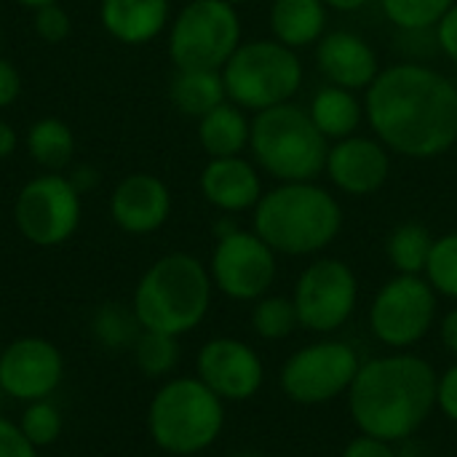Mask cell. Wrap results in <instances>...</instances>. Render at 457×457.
<instances>
[{"label": "cell", "instance_id": "1", "mask_svg": "<svg viewBox=\"0 0 457 457\" xmlns=\"http://www.w3.org/2000/svg\"><path fill=\"white\" fill-rule=\"evenodd\" d=\"M364 112L378 139L415 161L445 155L457 142V86L434 67L402 62L378 72Z\"/></svg>", "mask_w": 457, "mask_h": 457}, {"label": "cell", "instance_id": "11", "mask_svg": "<svg viewBox=\"0 0 457 457\" xmlns=\"http://www.w3.org/2000/svg\"><path fill=\"white\" fill-rule=\"evenodd\" d=\"M83 220V193L70 177L46 171L29 179L13 204V222L24 241L54 249L70 241Z\"/></svg>", "mask_w": 457, "mask_h": 457}, {"label": "cell", "instance_id": "42", "mask_svg": "<svg viewBox=\"0 0 457 457\" xmlns=\"http://www.w3.org/2000/svg\"><path fill=\"white\" fill-rule=\"evenodd\" d=\"M327 3V8H335V11H359V8H364L370 0H324Z\"/></svg>", "mask_w": 457, "mask_h": 457}, {"label": "cell", "instance_id": "28", "mask_svg": "<svg viewBox=\"0 0 457 457\" xmlns=\"http://www.w3.org/2000/svg\"><path fill=\"white\" fill-rule=\"evenodd\" d=\"M139 332H142V327H139L134 311L120 303H107V305L96 308L91 316V335L107 351L134 348Z\"/></svg>", "mask_w": 457, "mask_h": 457}, {"label": "cell", "instance_id": "22", "mask_svg": "<svg viewBox=\"0 0 457 457\" xmlns=\"http://www.w3.org/2000/svg\"><path fill=\"white\" fill-rule=\"evenodd\" d=\"M252 123L244 107L233 104L230 99L198 118V142L209 158H230L241 155L249 145Z\"/></svg>", "mask_w": 457, "mask_h": 457}, {"label": "cell", "instance_id": "27", "mask_svg": "<svg viewBox=\"0 0 457 457\" xmlns=\"http://www.w3.org/2000/svg\"><path fill=\"white\" fill-rule=\"evenodd\" d=\"M134 364L150 380H169L179 364V337L142 329L134 343Z\"/></svg>", "mask_w": 457, "mask_h": 457}, {"label": "cell", "instance_id": "12", "mask_svg": "<svg viewBox=\"0 0 457 457\" xmlns=\"http://www.w3.org/2000/svg\"><path fill=\"white\" fill-rule=\"evenodd\" d=\"M292 303L300 329L332 335L351 321L359 305V278L348 262L337 257H319L297 276Z\"/></svg>", "mask_w": 457, "mask_h": 457}, {"label": "cell", "instance_id": "20", "mask_svg": "<svg viewBox=\"0 0 457 457\" xmlns=\"http://www.w3.org/2000/svg\"><path fill=\"white\" fill-rule=\"evenodd\" d=\"M169 0H102L99 21L110 37L145 46L169 27Z\"/></svg>", "mask_w": 457, "mask_h": 457}, {"label": "cell", "instance_id": "5", "mask_svg": "<svg viewBox=\"0 0 457 457\" xmlns=\"http://www.w3.org/2000/svg\"><path fill=\"white\" fill-rule=\"evenodd\" d=\"M225 431V402L195 375L161 383L147 404V434L169 457H195L212 450Z\"/></svg>", "mask_w": 457, "mask_h": 457}, {"label": "cell", "instance_id": "41", "mask_svg": "<svg viewBox=\"0 0 457 457\" xmlns=\"http://www.w3.org/2000/svg\"><path fill=\"white\" fill-rule=\"evenodd\" d=\"M70 179H72V185H75L80 193H88V190L96 185V171H94L91 166H80V169H75V174H72Z\"/></svg>", "mask_w": 457, "mask_h": 457}, {"label": "cell", "instance_id": "33", "mask_svg": "<svg viewBox=\"0 0 457 457\" xmlns=\"http://www.w3.org/2000/svg\"><path fill=\"white\" fill-rule=\"evenodd\" d=\"M70 13L59 5V3H51V5H43L35 11V19H32V29L40 40L46 43H62L67 35H70Z\"/></svg>", "mask_w": 457, "mask_h": 457}, {"label": "cell", "instance_id": "21", "mask_svg": "<svg viewBox=\"0 0 457 457\" xmlns=\"http://www.w3.org/2000/svg\"><path fill=\"white\" fill-rule=\"evenodd\" d=\"M273 37L289 48H305L319 43L327 32L324 0H273L270 5Z\"/></svg>", "mask_w": 457, "mask_h": 457}, {"label": "cell", "instance_id": "19", "mask_svg": "<svg viewBox=\"0 0 457 457\" xmlns=\"http://www.w3.org/2000/svg\"><path fill=\"white\" fill-rule=\"evenodd\" d=\"M198 185L204 198L222 214H238L254 209L262 198L260 171L241 155L212 158L204 166Z\"/></svg>", "mask_w": 457, "mask_h": 457}, {"label": "cell", "instance_id": "36", "mask_svg": "<svg viewBox=\"0 0 457 457\" xmlns=\"http://www.w3.org/2000/svg\"><path fill=\"white\" fill-rule=\"evenodd\" d=\"M340 457H399V450L394 442H386V439H378L370 434H359L343 447Z\"/></svg>", "mask_w": 457, "mask_h": 457}, {"label": "cell", "instance_id": "39", "mask_svg": "<svg viewBox=\"0 0 457 457\" xmlns=\"http://www.w3.org/2000/svg\"><path fill=\"white\" fill-rule=\"evenodd\" d=\"M439 340H442L445 351L457 359V305L442 316V321H439Z\"/></svg>", "mask_w": 457, "mask_h": 457}, {"label": "cell", "instance_id": "34", "mask_svg": "<svg viewBox=\"0 0 457 457\" xmlns=\"http://www.w3.org/2000/svg\"><path fill=\"white\" fill-rule=\"evenodd\" d=\"M0 457H40V450L24 436L16 420L0 415Z\"/></svg>", "mask_w": 457, "mask_h": 457}, {"label": "cell", "instance_id": "25", "mask_svg": "<svg viewBox=\"0 0 457 457\" xmlns=\"http://www.w3.org/2000/svg\"><path fill=\"white\" fill-rule=\"evenodd\" d=\"M434 233L423 222H402L388 233L386 241V257L396 273L407 276H423L431 249H434Z\"/></svg>", "mask_w": 457, "mask_h": 457}, {"label": "cell", "instance_id": "8", "mask_svg": "<svg viewBox=\"0 0 457 457\" xmlns=\"http://www.w3.org/2000/svg\"><path fill=\"white\" fill-rule=\"evenodd\" d=\"M241 46V19L228 0H190L169 27L177 70H222Z\"/></svg>", "mask_w": 457, "mask_h": 457}, {"label": "cell", "instance_id": "45", "mask_svg": "<svg viewBox=\"0 0 457 457\" xmlns=\"http://www.w3.org/2000/svg\"><path fill=\"white\" fill-rule=\"evenodd\" d=\"M228 3H233V5H241V3H252V0H228Z\"/></svg>", "mask_w": 457, "mask_h": 457}, {"label": "cell", "instance_id": "17", "mask_svg": "<svg viewBox=\"0 0 457 457\" xmlns=\"http://www.w3.org/2000/svg\"><path fill=\"white\" fill-rule=\"evenodd\" d=\"M171 193L163 179L137 171L123 177L110 193V217L129 236H150L166 225Z\"/></svg>", "mask_w": 457, "mask_h": 457}, {"label": "cell", "instance_id": "24", "mask_svg": "<svg viewBox=\"0 0 457 457\" xmlns=\"http://www.w3.org/2000/svg\"><path fill=\"white\" fill-rule=\"evenodd\" d=\"M313 123L319 126V131L327 137V139H345V137H353L359 123H361V115H364V107L361 102L356 99V94L351 88H343V86H324L313 94L311 99V107H308Z\"/></svg>", "mask_w": 457, "mask_h": 457}, {"label": "cell", "instance_id": "14", "mask_svg": "<svg viewBox=\"0 0 457 457\" xmlns=\"http://www.w3.org/2000/svg\"><path fill=\"white\" fill-rule=\"evenodd\" d=\"M64 380L62 351L37 335H24L0 348V391L21 404L51 399Z\"/></svg>", "mask_w": 457, "mask_h": 457}, {"label": "cell", "instance_id": "26", "mask_svg": "<svg viewBox=\"0 0 457 457\" xmlns=\"http://www.w3.org/2000/svg\"><path fill=\"white\" fill-rule=\"evenodd\" d=\"M27 153L29 158L43 166L46 171H62L72 153H75V137L72 129L59 118H40L27 131Z\"/></svg>", "mask_w": 457, "mask_h": 457}, {"label": "cell", "instance_id": "29", "mask_svg": "<svg viewBox=\"0 0 457 457\" xmlns=\"http://www.w3.org/2000/svg\"><path fill=\"white\" fill-rule=\"evenodd\" d=\"M252 329L260 340L268 343H281L292 337L300 329V319L292 297H281V295L260 297L252 308Z\"/></svg>", "mask_w": 457, "mask_h": 457}, {"label": "cell", "instance_id": "4", "mask_svg": "<svg viewBox=\"0 0 457 457\" xmlns=\"http://www.w3.org/2000/svg\"><path fill=\"white\" fill-rule=\"evenodd\" d=\"M276 254H321L343 230L337 198L313 182H284L262 193L252 228Z\"/></svg>", "mask_w": 457, "mask_h": 457}, {"label": "cell", "instance_id": "6", "mask_svg": "<svg viewBox=\"0 0 457 457\" xmlns=\"http://www.w3.org/2000/svg\"><path fill=\"white\" fill-rule=\"evenodd\" d=\"M249 147L260 169L281 182H313L324 174L329 155V139L311 112L292 102L254 112Z\"/></svg>", "mask_w": 457, "mask_h": 457}, {"label": "cell", "instance_id": "2", "mask_svg": "<svg viewBox=\"0 0 457 457\" xmlns=\"http://www.w3.org/2000/svg\"><path fill=\"white\" fill-rule=\"evenodd\" d=\"M436 380L431 361L410 351L361 361L345 396L353 426L394 445L412 439L436 412Z\"/></svg>", "mask_w": 457, "mask_h": 457}, {"label": "cell", "instance_id": "31", "mask_svg": "<svg viewBox=\"0 0 457 457\" xmlns=\"http://www.w3.org/2000/svg\"><path fill=\"white\" fill-rule=\"evenodd\" d=\"M16 423H19V428L24 431V436L37 450H46V447L56 445L62 439V431H64L62 410L51 399H40V402L24 404V410H21V415H19Z\"/></svg>", "mask_w": 457, "mask_h": 457}, {"label": "cell", "instance_id": "23", "mask_svg": "<svg viewBox=\"0 0 457 457\" xmlns=\"http://www.w3.org/2000/svg\"><path fill=\"white\" fill-rule=\"evenodd\" d=\"M169 99L182 115L204 118L228 102L222 70H177L169 86Z\"/></svg>", "mask_w": 457, "mask_h": 457}, {"label": "cell", "instance_id": "7", "mask_svg": "<svg viewBox=\"0 0 457 457\" xmlns=\"http://www.w3.org/2000/svg\"><path fill=\"white\" fill-rule=\"evenodd\" d=\"M228 99L244 110L260 112L284 102L303 86V64L295 48L270 40H246L222 67Z\"/></svg>", "mask_w": 457, "mask_h": 457}, {"label": "cell", "instance_id": "15", "mask_svg": "<svg viewBox=\"0 0 457 457\" xmlns=\"http://www.w3.org/2000/svg\"><path fill=\"white\" fill-rule=\"evenodd\" d=\"M195 378L225 404H241L265 383L262 356L238 337H212L195 353Z\"/></svg>", "mask_w": 457, "mask_h": 457}, {"label": "cell", "instance_id": "32", "mask_svg": "<svg viewBox=\"0 0 457 457\" xmlns=\"http://www.w3.org/2000/svg\"><path fill=\"white\" fill-rule=\"evenodd\" d=\"M423 276L439 297L457 303V230L445 233L434 241Z\"/></svg>", "mask_w": 457, "mask_h": 457}, {"label": "cell", "instance_id": "40", "mask_svg": "<svg viewBox=\"0 0 457 457\" xmlns=\"http://www.w3.org/2000/svg\"><path fill=\"white\" fill-rule=\"evenodd\" d=\"M16 145H19L16 129H13L8 120H0V161L11 158V155L16 153Z\"/></svg>", "mask_w": 457, "mask_h": 457}, {"label": "cell", "instance_id": "35", "mask_svg": "<svg viewBox=\"0 0 457 457\" xmlns=\"http://www.w3.org/2000/svg\"><path fill=\"white\" fill-rule=\"evenodd\" d=\"M436 410L457 426V359L436 380Z\"/></svg>", "mask_w": 457, "mask_h": 457}, {"label": "cell", "instance_id": "3", "mask_svg": "<svg viewBox=\"0 0 457 457\" xmlns=\"http://www.w3.org/2000/svg\"><path fill=\"white\" fill-rule=\"evenodd\" d=\"M209 265L187 252L158 257L137 281L131 311L142 329L182 337L198 329L212 308Z\"/></svg>", "mask_w": 457, "mask_h": 457}, {"label": "cell", "instance_id": "37", "mask_svg": "<svg viewBox=\"0 0 457 457\" xmlns=\"http://www.w3.org/2000/svg\"><path fill=\"white\" fill-rule=\"evenodd\" d=\"M436 43L453 62H457V0L436 24Z\"/></svg>", "mask_w": 457, "mask_h": 457}, {"label": "cell", "instance_id": "38", "mask_svg": "<svg viewBox=\"0 0 457 457\" xmlns=\"http://www.w3.org/2000/svg\"><path fill=\"white\" fill-rule=\"evenodd\" d=\"M21 94V78H19V70L5 59L0 56V110L3 107H11Z\"/></svg>", "mask_w": 457, "mask_h": 457}, {"label": "cell", "instance_id": "46", "mask_svg": "<svg viewBox=\"0 0 457 457\" xmlns=\"http://www.w3.org/2000/svg\"><path fill=\"white\" fill-rule=\"evenodd\" d=\"M163 457H169V455H163Z\"/></svg>", "mask_w": 457, "mask_h": 457}, {"label": "cell", "instance_id": "9", "mask_svg": "<svg viewBox=\"0 0 457 457\" xmlns=\"http://www.w3.org/2000/svg\"><path fill=\"white\" fill-rule=\"evenodd\" d=\"M361 370L359 351L345 340H316L297 348L278 372L281 394L300 407H321L348 396Z\"/></svg>", "mask_w": 457, "mask_h": 457}, {"label": "cell", "instance_id": "18", "mask_svg": "<svg viewBox=\"0 0 457 457\" xmlns=\"http://www.w3.org/2000/svg\"><path fill=\"white\" fill-rule=\"evenodd\" d=\"M316 64L332 86L351 91L370 88L380 72L375 48L351 29L324 32V37L316 43Z\"/></svg>", "mask_w": 457, "mask_h": 457}, {"label": "cell", "instance_id": "16", "mask_svg": "<svg viewBox=\"0 0 457 457\" xmlns=\"http://www.w3.org/2000/svg\"><path fill=\"white\" fill-rule=\"evenodd\" d=\"M324 171L329 174L337 190L361 198V195L378 193L386 185L391 174V155L380 139L353 134V137L337 139L329 147Z\"/></svg>", "mask_w": 457, "mask_h": 457}, {"label": "cell", "instance_id": "10", "mask_svg": "<svg viewBox=\"0 0 457 457\" xmlns=\"http://www.w3.org/2000/svg\"><path fill=\"white\" fill-rule=\"evenodd\" d=\"M439 295L426 276L396 273L388 278L370 308V329L388 351H410L436 327Z\"/></svg>", "mask_w": 457, "mask_h": 457}, {"label": "cell", "instance_id": "30", "mask_svg": "<svg viewBox=\"0 0 457 457\" xmlns=\"http://www.w3.org/2000/svg\"><path fill=\"white\" fill-rule=\"evenodd\" d=\"M394 27L404 32H423L439 24L455 0H380Z\"/></svg>", "mask_w": 457, "mask_h": 457}, {"label": "cell", "instance_id": "13", "mask_svg": "<svg viewBox=\"0 0 457 457\" xmlns=\"http://www.w3.org/2000/svg\"><path fill=\"white\" fill-rule=\"evenodd\" d=\"M278 254L254 233L236 228L220 236L209 260V276L217 292L236 303H257L265 297L278 273Z\"/></svg>", "mask_w": 457, "mask_h": 457}, {"label": "cell", "instance_id": "43", "mask_svg": "<svg viewBox=\"0 0 457 457\" xmlns=\"http://www.w3.org/2000/svg\"><path fill=\"white\" fill-rule=\"evenodd\" d=\"M19 5H24V8H29V11H37V8H43V5H51V3H59V0H16Z\"/></svg>", "mask_w": 457, "mask_h": 457}, {"label": "cell", "instance_id": "44", "mask_svg": "<svg viewBox=\"0 0 457 457\" xmlns=\"http://www.w3.org/2000/svg\"><path fill=\"white\" fill-rule=\"evenodd\" d=\"M228 457H260V455H254V453H236V455H228Z\"/></svg>", "mask_w": 457, "mask_h": 457}]
</instances>
